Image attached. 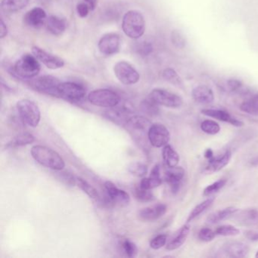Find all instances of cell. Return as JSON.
Returning <instances> with one entry per match:
<instances>
[{
    "instance_id": "obj_1",
    "label": "cell",
    "mask_w": 258,
    "mask_h": 258,
    "mask_svg": "<svg viewBox=\"0 0 258 258\" xmlns=\"http://www.w3.org/2000/svg\"><path fill=\"white\" fill-rule=\"evenodd\" d=\"M31 155L36 161L54 170H62L66 163L61 155L52 149L43 146H34L31 149Z\"/></svg>"
},
{
    "instance_id": "obj_2",
    "label": "cell",
    "mask_w": 258,
    "mask_h": 258,
    "mask_svg": "<svg viewBox=\"0 0 258 258\" xmlns=\"http://www.w3.org/2000/svg\"><path fill=\"white\" fill-rule=\"evenodd\" d=\"M122 29L125 35L134 40L143 37L146 30V22L143 14L137 10L127 12L122 20Z\"/></svg>"
},
{
    "instance_id": "obj_3",
    "label": "cell",
    "mask_w": 258,
    "mask_h": 258,
    "mask_svg": "<svg viewBox=\"0 0 258 258\" xmlns=\"http://www.w3.org/2000/svg\"><path fill=\"white\" fill-rule=\"evenodd\" d=\"M40 69L39 60L35 55L27 53L16 61L13 72L14 75L22 79L31 80L38 75Z\"/></svg>"
},
{
    "instance_id": "obj_4",
    "label": "cell",
    "mask_w": 258,
    "mask_h": 258,
    "mask_svg": "<svg viewBox=\"0 0 258 258\" xmlns=\"http://www.w3.org/2000/svg\"><path fill=\"white\" fill-rule=\"evenodd\" d=\"M18 113L24 124L31 127H37L40 122L41 114L38 105L29 99H22L18 102Z\"/></svg>"
},
{
    "instance_id": "obj_5",
    "label": "cell",
    "mask_w": 258,
    "mask_h": 258,
    "mask_svg": "<svg viewBox=\"0 0 258 258\" xmlns=\"http://www.w3.org/2000/svg\"><path fill=\"white\" fill-rule=\"evenodd\" d=\"M105 196L101 200L102 205L107 208H111L114 205L125 207L131 202L130 195L123 190L116 186L111 181L105 182Z\"/></svg>"
},
{
    "instance_id": "obj_6",
    "label": "cell",
    "mask_w": 258,
    "mask_h": 258,
    "mask_svg": "<svg viewBox=\"0 0 258 258\" xmlns=\"http://www.w3.org/2000/svg\"><path fill=\"white\" fill-rule=\"evenodd\" d=\"M92 105L101 108H111L118 105L120 98L117 93L107 89L93 90L87 96Z\"/></svg>"
},
{
    "instance_id": "obj_7",
    "label": "cell",
    "mask_w": 258,
    "mask_h": 258,
    "mask_svg": "<svg viewBox=\"0 0 258 258\" xmlns=\"http://www.w3.org/2000/svg\"><path fill=\"white\" fill-rule=\"evenodd\" d=\"M152 123L143 116L134 115L126 123V130L139 143H143L146 137L149 138V131Z\"/></svg>"
},
{
    "instance_id": "obj_8",
    "label": "cell",
    "mask_w": 258,
    "mask_h": 258,
    "mask_svg": "<svg viewBox=\"0 0 258 258\" xmlns=\"http://www.w3.org/2000/svg\"><path fill=\"white\" fill-rule=\"evenodd\" d=\"M58 98L72 103H81L86 98V90L83 86L74 82H61L58 89Z\"/></svg>"
},
{
    "instance_id": "obj_9",
    "label": "cell",
    "mask_w": 258,
    "mask_h": 258,
    "mask_svg": "<svg viewBox=\"0 0 258 258\" xmlns=\"http://www.w3.org/2000/svg\"><path fill=\"white\" fill-rule=\"evenodd\" d=\"M61 81L52 76H42L28 82V85L38 93L58 98V86Z\"/></svg>"
},
{
    "instance_id": "obj_10",
    "label": "cell",
    "mask_w": 258,
    "mask_h": 258,
    "mask_svg": "<svg viewBox=\"0 0 258 258\" xmlns=\"http://www.w3.org/2000/svg\"><path fill=\"white\" fill-rule=\"evenodd\" d=\"M114 72L116 78L124 85H134L140 79L138 72L126 61H118L114 66Z\"/></svg>"
},
{
    "instance_id": "obj_11",
    "label": "cell",
    "mask_w": 258,
    "mask_h": 258,
    "mask_svg": "<svg viewBox=\"0 0 258 258\" xmlns=\"http://www.w3.org/2000/svg\"><path fill=\"white\" fill-rule=\"evenodd\" d=\"M149 97L158 105L167 108H177L182 105V99L180 96L162 89L152 90Z\"/></svg>"
},
{
    "instance_id": "obj_12",
    "label": "cell",
    "mask_w": 258,
    "mask_h": 258,
    "mask_svg": "<svg viewBox=\"0 0 258 258\" xmlns=\"http://www.w3.org/2000/svg\"><path fill=\"white\" fill-rule=\"evenodd\" d=\"M149 141L155 148L164 147L170 141V135L168 129L162 123H155L149 131Z\"/></svg>"
},
{
    "instance_id": "obj_13",
    "label": "cell",
    "mask_w": 258,
    "mask_h": 258,
    "mask_svg": "<svg viewBox=\"0 0 258 258\" xmlns=\"http://www.w3.org/2000/svg\"><path fill=\"white\" fill-rule=\"evenodd\" d=\"M32 53L48 69L55 70V69H61L64 66V61L62 58L49 53L38 46H34L32 48Z\"/></svg>"
},
{
    "instance_id": "obj_14",
    "label": "cell",
    "mask_w": 258,
    "mask_h": 258,
    "mask_svg": "<svg viewBox=\"0 0 258 258\" xmlns=\"http://www.w3.org/2000/svg\"><path fill=\"white\" fill-rule=\"evenodd\" d=\"M120 40L119 35L114 33L105 34L99 40L98 47L101 53L111 55L117 53L120 49Z\"/></svg>"
},
{
    "instance_id": "obj_15",
    "label": "cell",
    "mask_w": 258,
    "mask_h": 258,
    "mask_svg": "<svg viewBox=\"0 0 258 258\" xmlns=\"http://www.w3.org/2000/svg\"><path fill=\"white\" fill-rule=\"evenodd\" d=\"M185 170L181 167H168L166 170L164 179L170 186L172 192L177 193L180 188Z\"/></svg>"
},
{
    "instance_id": "obj_16",
    "label": "cell",
    "mask_w": 258,
    "mask_h": 258,
    "mask_svg": "<svg viewBox=\"0 0 258 258\" xmlns=\"http://www.w3.org/2000/svg\"><path fill=\"white\" fill-rule=\"evenodd\" d=\"M105 116L108 120H111L114 123L125 126L133 115L131 110L125 108L124 106L118 107L117 105L105 111Z\"/></svg>"
},
{
    "instance_id": "obj_17",
    "label": "cell",
    "mask_w": 258,
    "mask_h": 258,
    "mask_svg": "<svg viewBox=\"0 0 258 258\" xmlns=\"http://www.w3.org/2000/svg\"><path fill=\"white\" fill-rule=\"evenodd\" d=\"M167 211V205L158 204L142 209L139 212V218L145 222L155 221L164 216Z\"/></svg>"
},
{
    "instance_id": "obj_18",
    "label": "cell",
    "mask_w": 258,
    "mask_h": 258,
    "mask_svg": "<svg viewBox=\"0 0 258 258\" xmlns=\"http://www.w3.org/2000/svg\"><path fill=\"white\" fill-rule=\"evenodd\" d=\"M25 24L31 28H41L47 20L46 12L40 7H36L27 13L24 17Z\"/></svg>"
},
{
    "instance_id": "obj_19",
    "label": "cell",
    "mask_w": 258,
    "mask_h": 258,
    "mask_svg": "<svg viewBox=\"0 0 258 258\" xmlns=\"http://www.w3.org/2000/svg\"><path fill=\"white\" fill-rule=\"evenodd\" d=\"M202 113L208 117H213V118L217 119L220 121L226 122V123H230L232 126H242L244 123L241 120H238L235 117H232L227 111H223L220 109H203L202 110Z\"/></svg>"
},
{
    "instance_id": "obj_20",
    "label": "cell",
    "mask_w": 258,
    "mask_h": 258,
    "mask_svg": "<svg viewBox=\"0 0 258 258\" xmlns=\"http://www.w3.org/2000/svg\"><path fill=\"white\" fill-rule=\"evenodd\" d=\"M192 97L196 102L202 105H208L212 103L214 100V95L212 90L205 85L196 87L192 90Z\"/></svg>"
},
{
    "instance_id": "obj_21",
    "label": "cell",
    "mask_w": 258,
    "mask_h": 258,
    "mask_svg": "<svg viewBox=\"0 0 258 258\" xmlns=\"http://www.w3.org/2000/svg\"><path fill=\"white\" fill-rule=\"evenodd\" d=\"M225 253L231 257H244L249 252L247 244L238 241L227 243L223 247Z\"/></svg>"
},
{
    "instance_id": "obj_22",
    "label": "cell",
    "mask_w": 258,
    "mask_h": 258,
    "mask_svg": "<svg viewBox=\"0 0 258 258\" xmlns=\"http://www.w3.org/2000/svg\"><path fill=\"white\" fill-rule=\"evenodd\" d=\"M231 158H232V152L230 151H226L221 157L211 158L209 160L208 165L205 167V171L210 173L219 171L229 164Z\"/></svg>"
},
{
    "instance_id": "obj_23",
    "label": "cell",
    "mask_w": 258,
    "mask_h": 258,
    "mask_svg": "<svg viewBox=\"0 0 258 258\" xmlns=\"http://www.w3.org/2000/svg\"><path fill=\"white\" fill-rule=\"evenodd\" d=\"M46 28L49 33L55 36H59L66 31L67 24L64 19L57 16H50L46 20Z\"/></svg>"
},
{
    "instance_id": "obj_24",
    "label": "cell",
    "mask_w": 258,
    "mask_h": 258,
    "mask_svg": "<svg viewBox=\"0 0 258 258\" xmlns=\"http://www.w3.org/2000/svg\"><path fill=\"white\" fill-rule=\"evenodd\" d=\"M190 232L189 225L185 224L181 228L180 230L175 235L174 238L168 243L167 250H174L180 247L186 241Z\"/></svg>"
},
{
    "instance_id": "obj_25",
    "label": "cell",
    "mask_w": 258,
    "mask_h": 258,
    "mask_svg": "<svg viewBox=\"0 0 258 258\" xmlns=\"http://www.w3.org/2000/svg\"><path fill=\"white\" fill-rule=\"evenodd\" d=\"M30 0H2L1 9L7 13H14L24 10Z\"/></svg>"
},
{
    "instance_id": "obj_26",
    "label": "cell",
    "mask_w": 258,
    "mask_h": 258,
    "mask_svg": "<svg viewBox=\"0 0 258 258\" xmlns=\"http://www.w3.org/2000/svg\"><path fill=\"white\" fill-rule=\"evenodd\" d=\"M238 211V209L235 207H229L223 210L216 211L213 214H210L209 217L207 218V222L209 224H215L220 223L226 219L229 218L231 216L235 214Z\"/></svg>"
},
{
    "instance_id": "obj_27",
    "label": "cell",
    "mask_w": 258,
    "mask_h": 258,
    "mask_svg": "<svg viewBox=\"0 0 258 258\" xmlns=\"http://www.w3.org/2000/svg\"><path fill=\"white\" fill-rule=\"evenodd\" d=\"M163 159L167 167H176L179 164V156L177 152L169 145H166L162 150Z\"/></svg>"
},
{
    "instance_id": "obj_28",
    "label": "cell",
    "mask_w": 258,
    "mask_h": 258,
    "mask_svg": "<svg viewBox=\"0 0 258 258\" xmlns=\"http://www.w3.org/2000/svg\"><path fill=\"white\" fill-rule=\"evenodd\" d=\"M35 141V137L30 133H22L16 136L7 146L10 148H17L21 146H28Z\"/></svg>"
},
{
    "instance_id": "obj_29",
    "label": "cell",
    "mask_w": 258,
    "mask_h": 258,
    "mask_svg": "<svg viewBox=\"0 0 258 258\" xmlns=\"http://www.w3.org/2000/svg\"><path fill=\"white\" fill-rule=\"evenodd\" d=\"M214 202V198H210V199H208L207 200L204 201L203 202L198 205L197 206L191 211L189 215H188V219H187V223L192 221L196 217H199L201 214H203L208 208H211Z\"/></svg>"
},
{
    "instance_id": "obj_30",
    "label": "cell",
    "mask_w": 258,
    "mask_h": 258,
    "mask_svg": "<svg viewBox=\"0 0 258 258\" xmlns=\"http://www.w3.org/2000/svg\"><path fill=\"white\" fill-rule=\"evenodd\" d=\"M240 109L247 114L258 115V95L244 101L240 105Z\"/></svg>"
},
{
    "instance_id": "obj_31",
    "label": "cell",
    "mask_w": 258,
    "mask_h": 258,
    "mask_svg": "<svg viewBox=\"0 0 258 258\" xmlns=\"http://www.w3.org/2000/svg\"><path fill=\"white\" fill-rule=\"evenodd\" d=\"M77 185H78V186L79 187L81 190H83L90 199H95V200H99V199H100V196H99L97 190H96L94 187L92 186L85 179H82V178L81 177L77 178Z\"/></svg>"
},
{
    "instance_id": "obj_32",
    "label": "cell",
    "mask_w": 258,
    "mask_h": 258,
    "mask_svg": "<svg viewBox=\"0 0 258 258\" xmlns=\"http://www.w3.org/2000/svg\"><path fill=\"white\" fill-rule=\"evenodd\" d=\"M158 105H158L155 101L149 97L142 102L141 108L145 114L153 117V116H156L159 114Z\"/></svg>"
},
{
    "instance_id": "obj_33",
    "label": "cell",
    "mask_w": 258,
    "mask_h": 258,
    "mask_svg": "<svg viewBox=\"0 0 258 258\" xmlns=\"http://www.w3.org/2000/svg\"><path fill=\"white\" fill-rule=\"evenodd\" d=\"M239 220L245 225H257L258 211L252 209L244 211L239 216Z\"/></svg>"
},
{
    "instance_id": "obj_34",
    "label": "cell",
    "mask_w": 258,
    "mask_h": 258,
    "mask_svg": "<svg viewBox=\"0 0 258 258\" xmlns=\"http://www.w3.org/2000/svg\"><path fill=\"white\" fill-rule=\"evenodd\" d=\"M134 195H135L136 199L139 202H149L155 199V196H154L153 193L151 191V190L142 188L140 185L135 188Z\"/></svg>"
},
{
    "instance_id": "obj_35",
    "label": "cell",
    "mask_w": 258,
    "mask_h": 258,
    "mask_svg": "<svg viewBox=\"0 0 258 258\" xmlns=\"http://www.w3.org/2000/svg\"><path fill=\"white\" fill-rule=\"evenodd\" d=\"M201 129L205 134L216 135L220 131V126L214 120H205L201 123Z\"/></svg>"
},
{
    "instance_id": "obj_36",
    "label": "cell",
    "mask_w": 258,
    "mask_h": 258,
    "mask_svg": "<svg viewBox=\"0 0 258 258\" xmlns=\"http://www.w3.org/2000/svg\"><path fill=\"white\" fill-rule=\"evenodd\" d=\"M163 78L165 81H168L169 83L176 86V87L182 86V82L180 78L173 69H165L163 72Z\"/></svg>"
},
{
    "instance_id": "obj_37",
    "label": "cell",
    "mask_w": 258,
    "mask_h": 258,
    "mask_svg": "<svg viewBox=\"0 0 258 258\" xmlns=\"http://www.w3.org/2000/svg\"><path fill=\"white\" fill-rule=\"evenodd\" d=\"M161 183H162V179L161 177L149 176V177L143 178L140 182V185L142 188L152 190L161 185Z\"/></svg>"
},
{
    "instance_id": "obj_38",
    "label": "cell",
    "mask_w": 258,
    "mask_h": 258,
    "mask_svg": "<svg viewBox=\"0 0 258 258\" xmlns=\"http://www.w3.org/2000/svg\"><path fill=\"white\" fill-rule=\"evenodd\" d=\"M130 173L138 177H143L147 174L148 167L141 162L132 163L128 167Z\"/></svg>"
},
{
    "instance_id": "obj_39",
    "label": "cell",
    "mask_w": 258,
    "mask_h": 258,
    "mask_svg": "<svg viewBox=\"0 0 258 258\" xmlns=\"http://www.w3.org/2000/svg\"><path fill=\"white\" fill-rule=\"evenodd\" d=\"M122 250L128 257H135L138 253V248L135 243L129 239H125L121 243Z\"/></svg>"
},
{
    "instance_id": "obj_40",
    "label": "cell",
    "mask_w": 258,
    "mask_h": 258,
    "mask_svg": "<svg viewBox=\"0 0 258 258\" xmlns=\"http://www.w3.org/2000/svg\"><path fill=\"white\" fill-rule=\"evenodd\" d=\"M216 235H223V236H234L239 234V229L231 225H224L219 226L215 230Z\"/></svg>"
},
{
    "instance_id": "obj_41",
    "label": "cell",
    "mask_w": 258,
    "mask_h": 258,
    "mask_svg": "<svg viewBox=\"0 0 258 258\" xmlns=\"http://www.w3.org/2000/svg\"><path fill=\"white\" fill-rule=\"evenodd\" d=\"M226 182H227L226 179H220L214 182V183L208 185V186L204 189V196H209L214 194V193L217 192V191H220L222 188L224 187Z\"/></svg>"
},
{
    "instance_id": "obj_42",
    "label": "cell",
    "mask_w": 258,
    "mask_h": 258,
    "mask_svg": "<svg viewBox=\"0 0 258 258\" xmlns=\"http://www.w3.org/2000/svg\"><path fill=\"white\" fill-rule=\"evenodd\" d=\"M171 41L173 46L177 49H183L186 44L185 37L179 31H173L171 33Z\"/></svg>"
},
{
    "instance_id": "obj_43",
    "label": "cell",
    "mask_w": 258,
    "mask_h": 258,
    "mask_svg": "<svg viewBox=\"0 0 258 258\" xmlns=\"http://www.w3.org/2000/svg\"><path fill=\"white\" fill-rule=\"evenodd\" d=\"M167 235H164V234L157 235L156 237H155L151 241L150 247L154 249V250H158V249L161 248V247L165 245L166 243H167Z\"/></svg>"
},
{
    "instance_id": "obj_44",
    "label": "cell",
    "mask_w": 258,
    "mask_h": 258,
    "mask_svg": "<svg viewBox=\"0 0 258 258\" xmlns=\"http://www.w3.org/2000/svg\"><path fill=\"white\" fill-rule=\"evenodd\" d=\"M215 231L212 230L209 228H202L199 232V239L204 241H211L215 238Z\"/></svg>"
},
{
    "instance_id": "obj_45",
    "label": "cell",
    "mask_w": 258,
    "mask_h": 258,
    "mask_svg": "<svg viewBox=\"0 0 258 258\" xmlns=\"http://www.w3.org/2000/svg\"><path fill=\"white\" fill-rule=\"evenodd\" d=\"M59 178L66 185H70V186H75L77 185V178H75L73 175L68 172H62L59 175Z\"/></svg>"
},
{
    "instance_id": "obj_46",
    "label": "cell",
    "mask_w": 258,
    "mask_h": 258,
    "mask_svg": "<svg viewBox=\"0 0 258 258\" xmlns=\"http://www.w3.org/2000/svg\"><path fill=\"white\" fill-rule=\"evenodd\" d=\"M90 8L88 4H84V3L78 4V7H77V11H78L80 17L81 18L87 17L88 16L89 13H90Z\"/></svg>"
},
{
    "instance_id": "obj_47",
    "label": "cell",
    "mask_w": 258,
    "mask_h": 258,
    "mask_svg": "<svg viewBox=\"0 0 258 258\" xmlns=\"http://www.w3.org/2000/svg\"><path fill=\"white\" fill-rule=\"evenodd\" d=\"M139 53L143 55V56L149 55L152 52V46L149 43H143V44L140 45L138 48Z\"/></svg>"
},
{
    "instance_id": "obj_48",
    "label": "cell",
    "mask_w": 258,
    "mask_h": 258,
    "mask_svg": "<svg viewBox=\"0 0 258 258\" xmlns=\"http://www.w3.org/2000/svg\"><path fill=\"white\" fill-rule=\"evenodd\" d=\"M228 86H229L230 90H236L241 87V83L236 81V80H230V81H228Z\"/></svg>"
},
{
    "instance_id": "obj_49",
    "label": "cell",
    "mask_w": 258,
    "mask_h": 258,
    "mask_svg": "<svg viewBox=\"0 0 258 258\" xmlns=\"http://www.w3.org/2000/svg\"><path fill=\"white\" fill-rule=\"evenodd\" d=\"M7 34H8V28H7V25L2 19L1 24H0V37H1V38H4L7 35Z\"/></svg>"
},
{
    "instance_id": "obj_50",
    "label": "cell",
    "mask_w": 258,
    "mask_h": 258,
    "mask_svg": "<svg viewBox=\"0 0 258 258\" xmlns=\"http://www.w3.org/2000/svg\"><path fill=\"white\" fill-rule=\"evenodd\" d=\"M244 235L248 239L252 240V241L258 240V232H254V231H247L244 232Z\"/></svg>"
},
{
    "instance_id": "obj_51",
    "label": "cell",
    "mask_w": 258,
    "mask_h": 258,
    "mask_svg": "<svg viewBox=\"0 0 258 258\" xmlns=\"http://www.w3.org/2000/svg\"><path fill=\"white\" fill-rule=\"evenodd\" d=\"M86 4H88L90 10H94L97 5L98 0H84Z\"/></svg>"
},
{
    "instance_id": "obj_52",
    "label": "cell",
    "mask_w": 258,
    "mask_h": 258,
    "mask_svg": "<svg viewBox=\"0 0 258 258\" xmlns=\"http://www.w3.org/2000/svg\"><path fill=\"white\" fill-rule=\"evenodd\" d=\"M214 155V153H213V151L211 150V149H207L206 152L205 153V157L206 158H208V159H211V158H214L213 157Z\"/></svg>"
},
{
    "instance_id": "obj_53",
    "label": "cell",
    "mask_w": 258,
    "mask_h": 258,
    "mask_svg": "<svg viewBox=\"0 0 258 258\" xmlns=\"http://www.w3.org/2000/svg\"><path fill=\"white\" fill-rule=\"evenodd\" d=\"M250 164L253 166L258 165V157L257 158H253V159L252 160L251 162H250Z\"/></svg>"
},
{
    "instance_id": "obj_54",
    "label": "cell",
    "mask_w": 258,
    "mask_h": 258,
    "mask_svg": "<svg viewBox=\"0 0 258 258\" xmlns=\"http://www.w3.org/2000/svg\"><path fill=\"white\" fill-rule=\"evenodd\" d=\"M255 256H256V258H258V250L256 251V255H255Z\"/></svg>"
}]
</instances>
